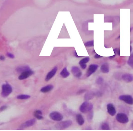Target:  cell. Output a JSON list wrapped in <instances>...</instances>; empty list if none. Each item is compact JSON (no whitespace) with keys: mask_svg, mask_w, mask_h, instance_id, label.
Returning a JSON list of instances; mask_svg holds the SVG:
<instances>
[{"mask_svg":"<svg viewBox=\"0 0 133 131\" xmlns=\"http://www.w3.org/2000/svg\"><path fill=\"white\" fill-rule=\"evenodd\" d=\"M90 60V58L89 57H86L85 58L82 59V60L80 61L79 62V64L81 65V64H86L87 63H88Z\"/></svg>","mask_w":133,"mask_h":131,"instance_id":"cell-23","label":"cell"},{"mask_svg":"<svg viewBox=\"0 0 133 131\" xmlns=\"http://www.w3.org/2000/svg\"><path fill=\"white\" fill-rule=\"evenodd\" d=\"M75 57H80V56H78V55H77V53L76 51L75 52Z\"/></svg>","mask_w":133,"mask_h":131,"instance_id":"cell-35","label":"cell"},{"mask_svg":"<svg viewBox=\"0 0 133 131\" xmlns=\"http://www.w3.org/2000/svg\"><path fill=\"white\" fill-rule=\"evenodd\" d=\"M33 74V71L31 70L25 71L24 72L21 73V75L18 77V79L19 80H23L29 78L30 76H32Z\"/></svg>","mask_w":133,"mask_h":131,"instance_id":"cell-8","label":"cell"},{"mask_svg":"<svg viewBox=\"0 0 133 131\" xmlns=\"http://www.w3.org/2000/svg\"><path fill=\"white\" fill-rule=\"evenodd\" d=\"M53 88H54V87L52 85H47V86L42 87L40 91L42 93H46L52 90Z\"/></svg>","mask_w":133,"mask_h":131,"instance_id":"cell-14","label":"cell"},{"mask_svg":"<svg viewBox=\"0 0 133 131\" xmlns=\"http://www.w3.org/2000/svg\"><path fill=\"white\" fill-rule=\"evenodd\" d=\"M72 122L71 121H64L60 122L56 125V128L60 130H64L69 127L72 125Z\"/></svg>","mask_w":133,"mask_h":131,"instance_id":"cell-5","label":"cell"},{"mask_svg":"<svg viewBox=\"0 0 133 131\" xmlns=\"http://www.w3.org/2000/svg\"><path fill=\"white\" fill-rule=\"evenodd\" d=\"M93 105L91 103L86 101L80 106V110L82 113H87L92 110Z\"/></svg>","mask_w":133,"mask_h":131,"instance_id":"cell-2","label":"cell"},{"mask_svg":"<svg viewBox=\"0 0 133 131\" xmlns=\"http://www.w3.org/2000/svg\"><path fill=\"white\" fill-rule=\"evenodd\" d=\"M122 78L126 83H131L133 81V75L130 73H125L123 75Z\"/></svg>","mask_w":133,"mask_h":131,"instance_id":"cell-13","label":"cell"},{"mask_svg":"<svg viewBox=\"0 0 133 131\" xmlns=\"http://www.w3.org/2000/svg\"><path fill=\"white\" fill-rule=\"evenodd\" d=\"M76 120L78 124L82 126L85 123V120L83 117L80 114H78L76 116Z\"/></svg>","mask_w":133,"mask_h":131,"instance_id":"cell-15","label":"cell"},{"mask_svg":"<svg viewBox=\"0 0 133 131\" xmlns=\"http://www.w3.org/2000/svg\"><path fill=\"white\" fill-rule=\"evenodd\" d=\"M129 59H130V60L133 61V52L131 54V55L129 57Z\"/></svg>","mask_w":133,"mask_h":131,"instance_id":"cell-33","label":"cell"},{"mask_svg":"<svg viewBox=\"0 0 133 131\" xmlns=\"http://www.w3.org/2000/svg\"><path fill=\"white\" fill-rule=\"evenodd\" d=\"M84 44H85V46L88 47L93 46V40H92V41H89V42H87L86 43H85Z\"/></svg>","mask_w":133,"mask_h":131,"instance_id":"cell-24","label":"cell"},{"mask_svg":"<svg viewBox=\"0 0 133 131\" xmlns=\"http://www.w3.org/2000/svg\"><path fill=\"white\" fill-rule=\"evenodd\" d=\"M127 64L133 69V61L129 59L127 61Z\"/></svg>","mask_w":133,"mask_h":131,"instance_id":"cell-27","label":"cell"},{"mask_svg":"<svg viewBox=\"0 0 133 131\" xmlns=\"http://www.w3.org/2000/svg\"><path fill=\"white\" fill-rule=\"evenodd\" d=\"M103 82H104V79L102 77H99L96 80V83L97 85H102V84L103 83Z\"/></svg>","mask_w":133,"mask_h":131,"instance_id":"cell-25","label":"cell"},{"mask_svg":"<svg viewBox=\"0 0 133 131\" xmlns=\"http://www.w3.org/2000/svg\"><path fill=\"white\" fill-rule=\"evenodd\" d=\"M71 72L73 76L76 78H80L82 75V72L78 66H73L71 68Z\"/></svg>","mask_w":133,"mask_h":131,"instance_id":"cell-10","label":"cell"},{"mask_svg":"<svg viewBox=\"0 0 133 131\" xmlns=\"http://www.w3.org/2000/svg\"><path fill=\"white\" fill-rule=\"evenodd\" d=\"M36 122V120L35 119H32L26 121V122L21 124L19 127L20 129H18V130H21L26 128H29L30 127L32 126L35 124Z\"/></svg>","mask_w":133,"mask_h":131,"instance_id":"cell-7","label":"cell"},{"mask_svg":"<svg viewBox=\"0 0 133 131\" xmlns=\"http://www.w3.org/2000/svg\"><path fill=\"white\" fill-rule=\"evenodd\" d=\"M7 109V106H2V107H1L0 109V112H2V111H5V109Z\"/></svg>","mask_w":133,"mask_h":131,"instance_id":"cell-30","label":"cell"},{"mask_svg":"<svg viewBox=\"0 0 133 131\" xmlns=\"http://www.w3.org/2000/svg\"><path fill=\"white\" fill-rule=\"evenodd\" d=\"M7 56L11 59H14L15 57L14 55H13V54L11 53L10 52H7Z\"/></svg>","mask_w":133,"mask_h":131,"instance_id":"cell-28","label":"cell"},{"mask_svg":"<svg viewBox=\"0 0 133 131\" xmlns=\"http://www.w3.org/2000/svg\"><path fill=\"white\" fill-rule=\"evenodd\" d=\"M100 70L102 73H107L109 72V68L108 64L105 63L102 65Z\"/></svg>","mask_w":133,"mask_h":131,"instance_id":"cell-17","label":"cell"},{"mask_svg":"<svg viewBox=\"0 0 133 131\" xmlns=\"http://www.w3.org/2000/svg\"><path fill=\"white\" fill-rule=\"evenodd\" d=\"M70 73L68 72L66 67L64 68L60 73V76L64 78L68 77L70 76Z\"/></svg>","mask_w":133,"mask_h":131,"instance_id":"cell-19","label":"cell"},{"mask_svg":"<svg viewBox=\"0 0 133 131\" xmlns=\"http://www.w3.org/2000/svg\"><path fill=\"white\" fill-rule=\"evenodd\" d=\"M50 118L53 121H60L63 119V116L61 113L57 111H53L49 115Z\"/></svg>","mask_w":133,"mask_h":131,"instance_id":"cell-4","label":"cell"},{"mask_svg":"<svg viewBox=\"0 0 133 131\" xmlns=\"http://www.w3.org/2000/svg\"><path fill=\"white\" fill-rule=\"evenodd\" d=\"M98 68V66L95 64H92L90 65L89 67L88 68V71H87L86 76L87 77L90 76L92 74L94 73L97 68Z\"/></svg>","mask_w":133,"mask_h":131,"instance_id":"cell-9","label":"cell"},{"mask_svg":"<svg viewBox=\"0 0 133 131\" xmlns=\"http://www.w3.org/2000/svg\"><path fill=\"white\" fill-rule=\"evenodd\" d=\"M30 95H24V94L19 95L17 96V98L19 100H27V99L30 98Z\"/></svg>","mask_w":133,"mask_h":131,"instance_id":"cell-21","label":"cell"},{"mask_svg":"<svg viewBox=\"0 0 133 131\" xmlns=\"http://www.w3.org/2000/svg\"><path fill=\"white\" fill-rule=\"evenodd\" d=\"M102 56H101L100 55H98V54H96L94 56V57L95 59H99V58H101V57H102Z\"/></svg>","mask_w":133,"mask_h":131,"instance_id":"cell-32","label":"cell"},{"mask_svg":"<svg viewBox=\"0 0 133 131\" xmlns=\"http://www.w3.org/2000/svg\"><path fill=\"white\" fill-rule=\"evenodd\" d=\"M113 51L114 52V53H117L118 55H120V50L119 48H116L113 49Z\"/></svg>","mask_w":133,"mask_h":131,"instance_id":"cell-29","label":"cell"},{"mask_svg":"<svg viewBox=\"0 0 133 131\" xmlns=\"http://www.w3.org/2000/svg\"><path fill=\"white\" fill-rule=\"evenodd\" d=\"M132 128H133V121H132Z\"/></svg>","mask_w":133,"mask_h":131,"instance_id":"cell-38","label":"cell"},{"mask_svg":"<svg viewBox=\"0 0 133 131\" xmlns=\"http://www.w3.org/2000/svg\"><path fill=\"white\" fill-rule=\"evenodd\" d=\"M107 112L111 116H114L116 114V111L114 106L112 103L108 104L107 105Z\"/></svg>","mask_w":133,"mask_h":131,"instance_id":"cell-12","label":"cell"},{"mask_svg":"<svg viewBox=\"0 0 133 131\" xmlns=\"http://www.w3.org/2000/svg\"><path fill=\"white\" fill-rule=\"evenodd\" d=\"M101 128L102 130H110L109 124L106 123H102L101 126Z\"/></svg>","mask_w":133,"mask_h":131,"instance_id":"cell-22","label":"cell"},{"mask_svg":"<svg viewBox=\"0 0 133 131\" xmlns=\"http://www.w3.org/2000/svg\"><path fill=\"white\" fill-rule=\"evenodd\" d=\"M80 66H81V68L82 69H85L87 68V65L86 64H81L80 65Z\"/></svg>","mask_w":133,"mask_h":131,"instance_id":"cell-31","label":"cell"},{"mask_svg":"<svg viewBox=\"0 0 133 131\" xmlns=\"http://www.w3.org/2000/svg\"><path fill=\"white\" fill-rule=\"evenodd\" d=\"M33 115L35 117L37 118V119L42 120L44 118V117L42 116V111L40 110H37L35 111L34 112Z\"/></svg>","mask_w":133,"mask_h":131,"instance_id":"cell-18","label":"cell"},{"mask_svg":"<svg viewBox=\"0 0 133 131\" xmlns=\"http://www.w3.org/2000/svg\"><path fill=\"white\" fill-rule=\"evenodd\" d=\"M30 68L28 66H19L16 69V72L18 73H21L23 72H24L25 71L30 70Z\"/></svg>","mask_w":133,"mask_h":131,"instance_id":"cell-16","label":"cell"},{"mask_svg":"<svg viewBox=\"0 0 133 131\" xmlns=\"http://www.w3.org/2000/svg\"><path fill=\"white\" fill-rule=\"evenodd\" d=\"M119 99L122 101H124L127 104L132 105L133 104V98L131 95H121L120 96Z\"/></svg>","mask_w":133,"mask_h":131,"instance_id":"cell-6","label":"cell"},{"mask_svg":"<svg viewBox=\"0 0 133 131\" xmlns=\"http://www.w3.org/2000/svg\"><path fill=\"white\" fill-rule=\"evenodd\" d=\"M58 70V68L57 66H55L51 71H50L47 75L45 78V81L48 82L55 75Z\"/></svg>","mask_w":133,"mask_h":131,"instance_id":"cell-11","label":"cell"},{"mask_svg":"<svg viewBox=\"0 0 133 131\" xmlns=\"http://www.w3.org/2000/svg\"><path fill=\"white\" fill-rule=\"evenodd\" d=\"M132 46H131H131H130V52H132Z\"/></svg>","mask_w":133,"mask_h":131,"instance_id":"cell-37","label":"cell"},{"mask_svg":"<svg viewBox=\"0 0 133 131\" xmlns=\"http://www.w3.org/2000/svg\"><path fill=\"white\" fill-rule=\"evenodd\" d=\"M116 119L118 122L123 124H125L129 122L128 116L124 113H118L116 116Z\"/></svg>","mask_w":133,"mask_h":131,"instance_id":"cell-3","label":"cell"},{"mask_svg":"<svg viewBox=\"0 0 133 131\" xmlns=\"http://www.w3.org/2000/svg\"><path fill=\"white\" fill-rule=\"evenodd\" d=\"M95 95V94L92 92H89L87 93V94L85 95V98L87 100H91L93 98Z\"/></svg>","mask_w":133,"mask_h":131,"instance_id":"cell-20","label":"cell"},{"mask_svg":"<svg viewBox=\"0 0 133 131\" xmlns=\"http://www.w3.org/2000/svg\"><path fill=\"white\" fill-rule=\"evenodd\" d=\"M93 116V111H90L89 112V114L88 115V120L89 121H90L92 119Z\"/></svg>","mask_w":133,"mask_h":131,"instance_id":"cell-26","label":"cell"},{"mask_svg":"<svg viewBox=\"0 0 133 131\" xmlns=\"http://www.w3.org/2000/svg\"><path fill=\"white\" fill-rule=\"evenodd\" d=\"M0 60H5V57H4V56L1 55L0 56Z\"/></svg>","mask_w":133,"mask_h":131,"instance_id":"cell-34","label":"cell"},{"mask_svg":"<svg viewBox=\"0 0 133 131\" xmlns=\"http://www.w3.org/2000/svg\"><path fill=\"white\" fill-rule=\"evenodd\" d=\"M12 92V88L9 84H4L2 86L1 95L5 98L8 97Z\"/></svg>","mask_w":133,"mask_h":131,"instance_id":"cell-1","label":"cell"},{"mask_svg":"<svg viewBox=\"0 0 133 131\" xmlns=\"http://www.w3.org/2000/svg\"><path fill=\"white\" fill-rule=\"evenodd\" d=\"M116 54L115 53V55H114L112 56H111V57H109V58H110V59H113V58H114V57H115V56H116Z\"/></svg>","mask_w":133,"mask_h":131,"instance_id":"cell-36","label":"cell"}]
</instances>
